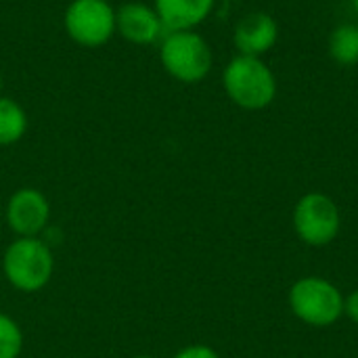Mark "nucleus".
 <instances>
[{
    "label": "nucleus",
    "mask_w": 358,
    "mask_h": 358,
    "mask_svg": "<svg viewBox=\"0 0 358 358\" xmlns=\"http://www.w3.org/2000/svg\"><path fill=\"white\" fill-rule=\"evenodd\" d=\"M132 358H155V357H151V355H136V357H132Z\"/></svg>",
    "instance_id": "dca6fc26"
},
{
    "label": "nucleus",
    "mask_w": 358,
    "mask_h": 358,
    "mask_svg": "<svg viewBox=\"0 0 358 358\" xmlns=\"http://www.w3.org/2000/svg\"><path fill=\"white\" fill-rule=\"evenodd\" d=\"M0 96H2V76H0Z\"/></svg>",
    "instance_id": "a211bd4d"
},
{
    "label": "nucleus",
    "mask_w": 358,
    "mask_h": 358,
    "mask_svg": "<svg viewBox=\"0 0 358 358\" xmlns=\"http://www.w3.org/2000/svg\"><path fill=\"white\" fill-rule=\"evenodd\" d=\"M4 218L15 237H40L50 224V201L40 189L21 187L8 197Z\"/></svg>",
    "instance_id": "0eeeda50"
},
{
    "label": "nucleus",
    "mask_w": 358,
    "mask_h": 358,
    "mask_svg": "<svg viewBox=\"0 0 358 358\" xmlns=\"http://www.w3.org/2000/svg\"><path fill=\"white\" fill-rule=\"evenodd\" d=\"M172 358H220V355L208 344H191L180 348Z\"/></svg>",
    "instance_id": "4468645a"
},
{
    "label": "nucleus",
    "mask_w": 358,
    "mask_h": 358,
    "mask_svg": "<svg viewBox=\"0 0 358 358\" xmlns=\"http://www.w3.org/2000/svg\"><path fill=\"white\" fill-rule=\"evenodd\" d=\"M216 0H153L166 31H185L201 25L214 10Z\"/></svg>",
    "instance_id": "9d476101"
},
{
    "label": "nucleus",
    "mask_w": 358,
    "mask_h": 358,
    "mask_svg": "<svg viewBox=\"0 0 358 358\" xmlns=\"http://www.w3.org/2000/svg\"><path fill=\"white\" fill-rule=\"evenodd\" d=\"M55 273V256L40 237H15L2 254V275L21 294L42 292Z\"/></svg>",
    "instance_id": "f03ea898"
},
{
    "label": "nucleus",
    "mask_w": 358,
    "mask_h": 358,
    "mask_svg": "<svg viewBox=\"0 0 358 358\" xmlns=\"http://www.w3.org/2000/svg\"><path fill=\"white\" fill-rule=\"evenodd\" d=\"M292 313L310 327H329L344 317V294L323 277H302L289 289Z\"/></svg>",
    "instance_id": "20e7f679"
},
{
    "label": "nucleus",
    "mask_w": 358,
    "mask_h": 358,
    "mask_svg": "<svg viewBox=\"0 0 358 358\" xmlns=\"http://www.w3.org/2000/svg\"><path fill=\"white\" fill-rule=\"evenodd\" d=\"M279 40V23L264 10H254L237 21L233 44L239 55L264 57Z\"/></svg>",
    "instance_id": "1a4fd4ad"
},
{
    "label": "nucleus",
    "mask_w": 358,
    "mask_h": 358,
    "mask_svg": "<svg viewBox=\"0 0 358 358\" xmlns=\"http://www.w3.org/2000/svg\"><path fill=\"white\" fill-rule=\"evenodd\" d=\"M63 27L76 44L99 48L115 36V8L109 0H71L63 13Z\"/></svg>",
    "instance_id": "39448f33"
},
{
    "label": "nucleus",
    "mask_w": 358,
    "mask_h": 358,
    "mask_svg": "<svg viewBox=\"0 0 358 358\" xmlns=\"http://www.w3.org/2000/svg\"><path fill=\"white\" fill-rule=\"evenodd\" d=\"M342 229V214L338 203L319 191L306 193L294 208V231L310 248L329 245Z\"/></svg>",
    "instance_id": "423d86ee"
},
{
    "label": "nucleus",
    "mask_w": 358,
    "mask_h": 358,
    "mask_svg": "<svg viewBox=\"0 0 358 358\" xmlns=\"http://www.w3.org/2000/svg\"><path fill=\"white\" fill-rule=\"evenodd\" d=\"M227 96L245 111L266 109L277 99V76L262 57L237 55L222 71Z\"/></svg>",
    "instance_id": "f257e3e1"
},
{
    "label": "nucleus",
    "mask_w": 358,
    "mask_h": 358,
    "mask_svg": "<svg viewBox=\"0 0 358 358\" xmlns=\"http://www.w3.org/2000/svg\"><path fill=\"white\" fill-rule=\"evenodd\" d=\"M344 315L358 325V289L350 292L346 298H344Z\"/></svg>",
    "instance_id": "2eb2a0df"
},
{
    "label": "nucleus",
    "mask_w": 358,
    "mask_h": 358,
    "mask_svg": "<svg viewBox=\"0 0 358 358\" xmlns=\"http://www.w3.org/2000/svg\"><path fill=\"white\" fill-rule=\"evenodd\" d=\"M115 34H120L126 42L147 46L159 44L166 36V27L151 4L145 2H124L115 8Z\"/></svg>",
    "instance_id": "6e6552de"
},
{
    "label": "nucleus",
    "mask_w": 358,
    "mask_h": 358,
    "mask_svg": "<svg viewBox=\"0 0 358 358\" xmlns=\"http://www.w3.org/2000/svg\"><path fill=\"white\" fill-rule=\"evenodd\" d=\"M352 6H355V13L358 15V0H352Z\"/></svg>",
    "instance_id": "f3484780"
},
{
    "label": "nucleus",
    "mask_w": 358,
    "mask_h": 358,
    "mask_svg": "<svg viewBox=\"0 0 358 358\" xmlns=\"http://www.w3.org/2000/svg\"><path fill=\"white\" fill-rule=\"evenodd\" d=\"M329 55L338 65L352 67L358 63V25L342 23L338 25L327 42Z\"/></svg>",
    "instance_id": "f8f14e48"
},
{
    "label": "nucleus",
    "mask_w": 358,
    "mask_h": 358,
    "mask_svg": "<svg viewBox=\"0 0 358 358\" xmlns=\"http://www.w3.org/2000/svg\"><path fill=\"white\" fill-rule=\"evenodd\" d=\"M159 63L176 82L199 84L212 71L214 52L208 40L195 29L166 31L159 40Z\"/></svg>",
    "instance_id": "7ed1b4c3"
},
{
    "label": "nucleus",
    "mask_w": 358,
    "mask_h": 358,
    "mask_svg": "<svg viewBox=\"0 0 358 358\" xmlns=\"http://www.w3.org/2000/svg\"><path fill=\"white\" fill-rule=\"evenodd\" d=\"M27 132V113L25 109L8 99L0 96V147H10L19 143Z\"/></svg>",
    "instance_id": "9b49d317"
},
{
    "label": "nucleus",
    "mask_w": 358,
    "mask_h": 358,
    "mask_svg": "<svg viewBox=\"0 0 358 358\" xmlns=\"http://www.w3.org/2000/svg\"><path fill=\"white\" fill-rule=\"evenodd\" d=\"M23 329L6 313H0V358H19L23 352Z\"/></svg>",
    "instance_id": "ddd939ff"
}]
</instances>
